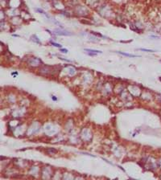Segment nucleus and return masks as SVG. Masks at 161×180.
Listing matches in <instances>:
<instances>
[{
	"instance_id": "obj_1",
	"label": "nucleus",
	"mask_w": 161,
	"mask_h": 180,
	"mask_svg": "<svg viewBox=\"0 0 161 180\" xmlns=\"http://www.w3.org/2000/svg\"><path fill=\"white\" fill-rule=\"evenodd\" d=\"M28 62H29L30 65L34 66V67H35V66L40 65V64L42 63V62H41V61H40V59L35 58V57H33V58L30 59L29 61H28Z\"/></svg>"
},
{
	"instance_id": "obj_2",
	"label": "nucleus",
	"mask_w": 161,
	"mask_h": 180,
	"mask_svg": "<svg viewBox=\"0 0 161 180\" xmlns=\"http://www.w3.org/2000/svg\"><path fill=\"white\" fill-rule=\"evenodd\" d=\"M55 34L56 35H59V36H72V34L70 32H66V31H61V30L56 29L54 31Z\"/></svg>"
},
{
	"instance_id": "obj_3",
	"label": "nucleus",
	"mask_w": 161,
	"mask_h": 180,
	"mask_svg": "<svg viewBox=\"0 0 161 180\" xmlns=\"http://www.w3.org/2000/svg\"><path fill=\"white\" fill-rule=\"evenodd\" d=\"M40 72H41L42 74H49L50 72H51V71H50L49 68L48 67H44L40 69Z\"/></svg>"
},
{
	"instance_id": "obj_4",
	"label": "nucleus",
	"mask_w": 161,
	"mask_h": 180,
	"mask_svg": "<svg viewBox=\"0 0 161 180\" xmlns=\"http://www.w3.org/2000/svg\"><path fill=\"white\" fill-rule=\"evenodd\" d=\"M118 53L123 55V56H127V57H139V56L138 55H134V54H129V53H127V52H118Z\"/></svg>"
},
{
	"instance_id": "obj_5",
	"label": "nucleus",
	"mask_w": 161,
	"mask_h": 180,
	"mask_svg": "<svg viewBox=\"0 0 161 180\" xmlns=\"http://www.w3.org/2000/svg\"><path fill=\"white\" fill-rule=\"evenodd\" d=\"M85 52H93V53H96V54H101V53H102V52H101V51H98V50L90 49V48H85Z\"/></svg>"
},
{
	"instance_id": "obj_6",
	"label": "nucleus",
	"mask_w": 161,
	"mask_h": 180,
	"mask_svg": "<svg viewBox=\"0 0 161 180\" xmlns=\"http://www.w3.org/2000/svg\"><path fill=\"white\" fill-rule=\"evenodd\" d=\"M31 40H32V41H33V42H35V43H40V40H39L38 37H37V36H36V35H33V36H31Z\"/></svg>"
},
{
	"instance_id": "obj_7",
	"label": "nucleus",
	"mask_w": 161,
	"mask_h": 180,
	"mask_svg": "<svg viewBox=\"0 0 161 180\" xmlns=\"http://www.w3.org/2000/svg\"><path fill=\"white\" fill-rule=\"evenodd\" d=\"M36 11H38V12H40V14H43V15H45V16H46V17H47L48 19H49V16H48L47 14L45 13V11H43V10H41V9H40V8H36Z\"/></svg>"
},
{
	"instance_id": "obj_8",
	"label": "nucleus",
	"mask_w": 161,
	"mask_h": 180,
	"mask_svg": "<svg viewBox=\"0 0 161 180\" xmlns=\"http://www.w3.org/2000/svg\"><path fill=\"white\" fill-rule=\"evenodd\" d=\"M51 43V44L52 45V46H54V47H59V48H62V45L60 44V43H54V42H50Z\"/></svg>"
},
{
	"instance_id": "obj_9",
	"label": "nucleus",
	"mask_w": 161,
	"mask_h": 180,
	"mask_svg": "<svg viewBox=\"0 0 161 180\" xmlns=\"http://www.w3.org/2000/svg\"><path fill=\"white\" fill-rule=\"evenodd\" d=\"M140 51H143V52H156V51L155 50H151V49H147V48H139Z\"/></svg>"
},
{
	"instance_id": "obj_10",
	"label": "nucleus",
	"mask_w": 161,
	"mask_h": 180,
	"mask_svg": "<svg viewBox=\"0 0 161 180\" xmlns=\"http://www.w3.org/2000/svg\"><path fill=\"white\" fill-rule=\"evenodd\" d=\"M60 52H62V53H67L68 50L65 49V48H60Z\"/></svg>"
},
{
	"instance_id": "obj_11",
	"label": "nucleus",
	"mask_w": 161,
	"mask_h": 180,
	"mask_svg": "<svg viewBox=\"0 0 161 180\" xmlns=\"http://www.w3.org/2000/svg\"><path fill=\"white\" fill-rule=\"evenodd\" d=\"M88 54L90 55V56H96V53H93V52H88Z\"/></svg>"
},
{
	"instance_id": "obj_12",
	"label": "nucleus",
	"mask_w": 161,
	"mask_h": 180,
	"mask_svg": "<svg viewBox=\"0 0 161 180\" xmlns=\"http://www.w3.org/2000/svg\"><path fill=\"white\" fill-rule=\"evenodd\" d=\"M52 100H53V101H57V98L54 97V96H52Z\"/></svg>"
},
{
	"instance_id": "obj_13",
	"label": "nucleus",
	"mask_w": 161,
	"mask_h": 180,
	"mask_svg": "<svg viewBox=\"0 0 161 180\" xmlns=\"http://www.w3.org/2000/svg\"><path fill=\"white\" fill-rule=\"evenodd\" d=\"M159 167H161V160H160V162H159Z\"/></svg>"
},
{
	"instance_id": "obj_14",
	"label": "nucleus",
	"mask_w": 161,
	"mask_h": 180,
	"mask_svg": "<svg viewBox=\"0 0 161 180\" xmlns=\"http://www.w3.org/2000/svg\"><path fill=\"white\" fill-rule=\"evenodd\" d=\"M159 81H161V77H159Z\"/></svg>"
},
{
	"instance_id": "obj_15",
	"label": "nucleus",
	"mask_w": 161,
	"mask_h": 180,
	"mask_svg": "<svg viewBox=\"0 0 161 180\" xmlns=\"http://www.w3.org/2000/svg\"></svg>"
}]
</instances>
